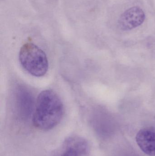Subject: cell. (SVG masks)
Returning <instances> with one entry per match:
<instances>
[{"label": "cell", "instance_id": "obj_1", "mask_svg": "<svg viewBox=\"0 0 155 156\" xmlns=\"http://www.w3.org/2000/svg\"><path fill=\"white\" fill-rule=\"evenodd\" d=\"M63 111L62 103L56 93L51 90L43 91L37 97L34 125L40 130H51L61 122Z\"/></svg>", "mask_w": 155, "mask_h": 156}, {"label": "cell", "instance_id": "obj_2", "mask_svg": "<svg viewBox=\"0 0 155 156\" xmlns=\"http://www.w3.org/2000/svg\"><path fill=\"white\" fill-rule=\"evenodd\" d=\"M19 61L24 69L32 76H44L48 69V59L44 52L32 43L25 44L19 52Z\"/></svg>", "mask_w": 155, "mask_h": 156}, {"label": "cell", "instance_id": "obj_3", "mask_svg": "<svg viewBox=\"0 0 155 156\" xmlns=\"http://www.w3.org/2000/svg\"><path fill=\"white\" fill-rule=\"evenodd\" d=\"M15 108L18 115L26 119L31 115L34 105V100L32 93L23 86H19L15 92Z\"/></svg>", "mask_w": 155, "mask_h": 156}, {"label": "cell", "instance_id": "obj_4", "mask_svg": "<svg viewBox=\"0 0 155 156\" xmlns=\"http://www.w3.org/2000/svg\"><path fill=\"white\" fill-rule=\"evenodd\" d=\"M145 14L143 9L134 6L127 9L120 16L118 24L121 29L125 31L132 30L143 23Z\"/></svg>", "mask_w": 155, "mask_h": 156}, {"label": "cell", "instance_id": "obj_5", "mask_svg": "<svg viewBox=\"0 0 155 156\" xmlns=\"http://www.w3.org/2000/svg\"><path fill=\"white\" fill-rule=\"evenodd\" d=\"M136 144L146 154L155 156V129L150 127L143 128L137 133Z\"/></svg>", "mask_w": 155, "mask_h": 156}, {"label": "cell", "instance_id": "obj_6", "mask_svg": "<svg viewBox=\"0 0 155 156\" xmlns=\"http://www.w3.org/2000/svg\"><path fill=\"white\" fill-rule=\"evenodd\" d=\"M62 156H79L78 153L73 148L69 147Z\"/></svg>", "mask_w": 155, "mask_h": 156}]
</instances>
